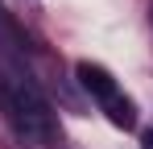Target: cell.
<instances>
[{
    "mask_svg": "<svg viewBox=\"0 0 153 149\" xmlns=\"http://www.w3.org/2000/svg\"><path fill=\"white\" fill-rule=\"evenodd\" d=\"M141 145H145V149H153V128H145V133H141Z\"/></svg>",
    "mask_w": 153,
    "mask_h": 149,
    "instance_id": "4",
    "label": "cell"
},
{
    "mask_svg": "<svg viewBox=\"0 0 153 149\" xmlns=\"http://www.w3.org/2000/svg\"><path fill=\"white\" fill-rule=\"evenodd\" d=\"M75 74H79V83H83V91H91L100 104H103L108 95H116V79L103 71V66H95V62H79Z\"/></svg>",
    "mask_w": 153,
    "mask_h": 149,
    "instance_id": "2",
    "label": "cell"
},
{
    "mask_svg": "<svg viewBox=\"0 0 153 149\" xmlns=\"http://www.w3.org/2000/svg\"><path fill=\"white\" fill-rule=\"evenodd\" d=\"M4 112L17 128V137L25 145H50L58 124H54V112H50V99L42 95V87L25 79V74H13L4 79Z\"/></svg>",
    "mask_w": 153,
    "mask_h": 149,
    "instance_id": "1",
    "label": "cell"
},
{
    "mask_svg": "<svg viewBox=\"0 0 153 149\" xmlns=\"http://www.w3.org/2000/svg\"><path fill=\"white\" fill-rule=\"evenodd\" d=\"M103 112H108V120L116 124V128H132V124H137V108H132V99H124L120 91L103 99Z\"/></svg>",
    "mask_w": 153,
    "mask_h": 149,
    "instance_id": "3",
    "label": "cell"
}]
</instances>
